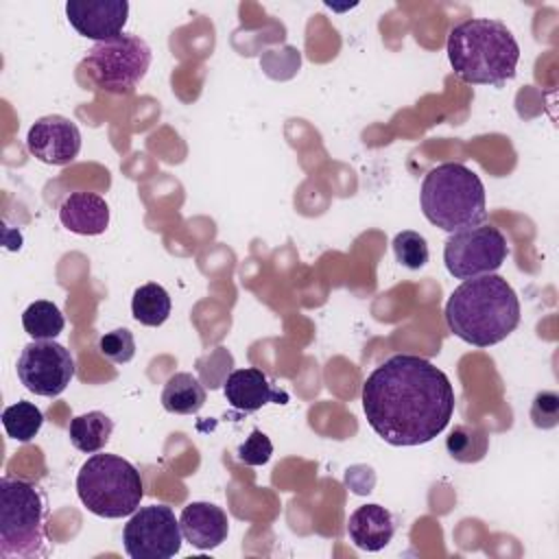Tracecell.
<instances>
[{"instance_id":"9a60e30c","label":"cell","mask_w":559,"mask_h":559,"mask_svg":"<svg viewBox=\"0 0 559 559\" xmlns=\"http://www.w3.org/2000/svg\"><path fill=\"white\" fill-rule=\"evenodd\" d=\"M61 225L79 236H98L109 225V205L94 192H70L59 205Z\"/></svg>"},{"instance_id":"484cf974","label":"cell","mask_w":559,"mask_h":559,"mask_svg":"<svg viewBox=\"0 0 559 559\" xmlns=\"http://www.w3.org/2000/svg\"><path fill=\"white\" fill-rule=\"evenodd\" d=\"M557 411H559V397L550 391L537 393L531 408V419L537 428H552L557 424Z\"/></svg>"},{"instance_id":"9c48e42d","label":"cell","mask_w":559,"mask_h":559,"mask_svg":"<svg viewBox=\"0 0 559 559\" xmlns=\"http://www.w3.org/2000/svg\"><path fill=\"white\" fill-rule=\"evenodd\" d=\"M181 526L166 504L140 507L122 528V546L131 559H170L181 550Z\"/></svg>"},{"instance_id":"8fae6325","label":"cell","mask_w":559,"mask_h":559,"mask_svg":"<svg viewBox=\"0 0 559 559\" xmlns=\"http://www.w3.org/2000/svg\"><path fill=\"white\" fill-rule=\"evenodd\" d=\"M26 148L35 159L44 164L66 166L74 162L81 151V131L76 122L66 116H41L28 129Z\"/></svg>"},{"instance_id":"8992f818","label":"cell","mask_w":559,"mask_h":559,"mask_svg":"<svg viewBox=\"0 0 559 559\" xmlns=\"http://www.w3.org/2000/svg\"><path fill=\"white\" fill-rule=\"evenodd\" d=\"M83 507L98 518H127L140 509L144 483L133 463L116 454H92L76 474Z\"/></svg>"},{"instance_id":"cb8c5ba5","label":"cell","mask_w":559,"mask_h":559,"mask_svg":"<svg viewBox=\"0 0 559 559\" xmlns=\"http://www.w3.org/2000/svg\"><path fill=\"white\" fill-rule=\"evenodd\" d=\"M98 352L116 362V365H124L135 356V338L131 334V330L127 328H116L111 332H105L98 338Z\"/></svg>"},{"instance_id":"4fadbf2b","label":"cell","mask_w":559,"mask_h":559,"mask_svg":"<svg viewBox=\"0 0 559 559\" xmlns=\"http://www.w3.org/2000/svg\"><path fill=\"white\" fill-rule=\"evenodd\" d=\"M223 393H225V400L229 402V406L245 411V413L260 411L266 404H286L288 402V393L273 389L269 378L255 367H245V369L231 371L225 378Z\"/></svg>"},{"instance_id":"277c9868","label":"cell","mask_w":559,"mask_h":559,"mask_svg":"<svg viewBox=\"0 0 559 559\" xmlns=\"http://www.w3.org/2000/svg\"><path fill=\"white\" fill-rule=\"evenodd\" d=\"M419 201L428 223L450 234L483 225L487 218L485 186L461 162H445L428 170L421 181Z\"/></svg>"},{"instance_id":"e0dca14e","label":"cell","mask_w":559,"mask_h":559,"mask_svg":"<svg viewBox=\"0 0 559 559\" xmlns=\"http://www.w3.org/2000/svg\"><path fill=\"white\" fill-rule=\"evenodd\" d=\"M207 395L194 373L177 371L162 389V406L175 415H194L203 408Z\"/></svg>"},{"instance_id":"ffe728a7","label":"cell","mask_w":559,"mask_h":559,"mask_svg":"<svg viewBox=\"0 0 559 559\" xmlns=\"http://www.w3.org/2000/svg\"><path fill=\"white\" fill-rule=\"evenodd\" d=\"M22 328L33 341H55L63 332L66 319L57 304L37 299L22 312Z\"/></svg>"},{"instance_id":"603a6c76","label":"cell","mask_w":559,"mask_h":559,"mask_svg":"<svg viewBox=\"0 0 559 559\" xmlns=\"http://www.w3.org/2000/svg\"><path fill=\"white\" fill-rule=\"evenodd\" d=\"M393 255L395 260L411 269V271H417L421 266H426L428 258H430V251H428V242L426 238L419 234V231H413V229H404L400 234H395L393 238Z\"/></svg>"},{"instance_id":"6da1fadb","label":"cell","mask_w":559,"mask_h":559,"mask_svg":"<svg viewBox=\"0 0 559 559\" xmlns=\"http://www.w3.org/2000/svg\"><path fill=\"white\" fill-rule=\"evenodd\" d=\"M360 400L371 430L402 448L432 441L454 413L450 378L415 354H395L380 362L362 382Z\"/></svg>"},{"instance_id":"3957f363","label":"cell","mask_w":559,"mask_h":559,"mask_svg":"<svg viewBox=\"0 0 559 559\" xmlns=\"http://www.w3.org/2000/svg\"><path fill=\"white\" fill-rule=\"evenodd\" d=\"M448 59L459 79L474 85H502L515 76L520 46L500 20L472 17L448 35Z\"/></svg>"},{"instance_id":"7402d4cb","label":"cell","mask_w":559,"mask_h":559,"mask_svg":"<svg viewBox=\"0 0 559 559\" xmlns=\"http://www.w3.org/2000/svg\"><path fill=\"white\" fill-rule=\"evenodd\" d=\"M452 459L461 463L480 461L487 452V432L480 426H456L445 443Z\"/></svg>"},{"instance_id":"52a82bcc","label":"cell","mask_w":559,"mask_h":559,"mask_svg":"<svg viewBox=\"0 0 559 559\" xmlns=\"http://www.w3.org/2000/svg\"><path fill=\"white\" fill-rule=\"evenodd\" d=\"M151 57V48L142 37L122 33L114 39L96 41L87 50L83 68L103 92L131 94L144 79Z\"/></svg>"},{"instance_id":"30bf717a","label":"cell","mask_w":559,"mask_h":559,"mask_svg":"<svg viewBox=\"0 0 559 559\" xmlns=\"http://www.w3.org/2000/svg\"><path fill=\"white\" fill-rule=\"evenodd\" d=\"M17 378L35 395L57 397L74 378V358L70 349L55 341H31L17 358Z\"/></svg>"},{"instance_id":"7c38bea8","label":"cell","mask_w":559,"mask_h":559,"mask_svg":"<svg viewBox=\"0 0 559 559\" xmlns=\"http://www.w3.org/2000/svg\"><path fill=\"white\" fill-rule=\"evenodd\" d=\"M66 15L70 26L94 41H105L122 35L129 17L127 0H68Z\"/></svg>"},{"instance_id":"5bb4252c","label":"cell","mask_w":559,"mask_h":559,"mask_svg":"<svg viewBox=\"0 0 559 559\" xmlns=\"http://www.w3.org/2000/svg\"><path fill=\"white\" fill-rule=\"evenodd\" d=\"M181 535L199 550H212L227 539L229 520L227 513L212 502H190L179 515Z\"/></svg>"},{"instance_id":"44dd1931","label":"cell","mask_w":559,"mask_h":559,"mask_svg":"<svg viewBox=\"0 0 559 559\" xmlns=\"http://www.w3.org/2000/svg\"><path fill=\"white\" fill-rule=\"evenodd\" d=\"M44 424V413L26 400H20L17 404H11L2 411V426L7 435L20 443H26L37 437Z\"/></svg>"},{"instance_id":"d4e9b609","label":"cell","mask_w":559,"mask_h":559,"mask_svg":"<svg viewBox=\"0 0 559 559\" xmlns=\"http://www.w3.org/2000/svg\"><path fill=\"white\" fill-rule=\"evenodd\" d=\"M271 454H273V443L260 428H253L251 435L238 445V459L245 465H253V467L264 465L269 463Z\"/></svg>"},{"instance_id":"d6986e66","label":"cell","mask_w":559,"mask_h":559,"mask_svg":"<svg viewBox=\"0 0 559 559\" xmlns=\"http://www.w3.org/2000/svg\"><path fill=\"white\" fill-rule=\"evenodd\" d=\"M170 308H173L170 295L162 284H155V282H148L135 288L131 299L133 319L148 328H157L166 323V319L170 317Z\"/></svg>"},{"instance_id":"7a4b0ae2","label":"cell","mask_w":559,"mask_h":559,"mask_svg":"<svg viewBox=\"0 0 559 559\" xmlns=\"http://www.w3.org/2000/svg\"><path fill=\"white\" fill-rule=\"evenodd\" d=\"M445 323L461 341L491 347L518 328L520 299L513 286L496 273L463 280L448 297Z\"/></svg>"},{"instance_id":"2e32d148","label":"cell","mask_w":559,"mask_h":559,"mask_svg":"<svg viewBox=\"0 0 559 559\" xmlns=\"http://www.w3.org/2000/svg\"><path fill=\"white\" fill-rule=\"evenodd\" d=\"M347 535L356 548L378 552L395 535V522L389 509L382 504H362L347 520Z\"/></svg>"},{"instance_id":"5b68a950","label":"cell","mask_w":559,"mask_h":559,"mask_svg":"<svg viewBox=\"0 0 559 559\" xmlns=\"http://www.w3.org/2000/svg\"><path fill=\"white\" fill-rule=\"evenodd\" d=\"M46 513L48 502L39 485L4 476L0 480V557H46Z\"/></svg>"},{"instance_id":"ac0fdd59","label":"cell","mask_w":559,"mask_h":559,"mask_svg":"<svg viewBox=\"0 0 559 559\" xmlns=\"http://www.w3.org/2000/svg\"><path fill=\"white\" fill-rule=\"evenodd\" d=\"M114 432V419L103 411H90L76 415L68 426L70 443L85 454L100 452Z\"/></svg>"},{"instance_id":"ba28073f","label":"cell","mask_w":559,"mask_h":559,"mask_svg":"<svg viewBox=\"0 0 559 559\" xmlns=\"http://www.w3.org/2000/svg\"><path fill=\"white\" fill-rule=\"evenodd\" d=\"M509 255L504 234L493 225H476L450 234L443 247V262L456 280H472L496 273Z\"/></svg>"}]
</instances>
